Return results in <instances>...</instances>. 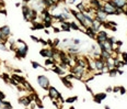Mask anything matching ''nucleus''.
<instances>
[{"instance_id": "6ab92c4d", "label": "nucleus", "mask_w": 127, "mask_h": 109, "mask_svg": "<svg viewBox=\"0 0 127 109\" xmlns=\"http://www.w3.org/2000/svg\"><path fill=\"white\" fill-rule=\"evenodd\" d=\"M117 74H118V70L116 67L112 68V70H110V72H108V75H110L111 77H115Z\"/></svg>"}, {"instance_id": "dca6fc26", "label": "nucleus", "mask_w": 127, "mask_h": 109, "mask_svg": "<svg viewBox=\"0 0 127 109\" xmlns=\"http://www.w3.org/2000/svg\"><path fill=\"white\" fill-rule=\"evenodd\" d=\"M77 9H78V11L85 13V12L87 11V4H85V2H79V3L77 4Z\"/></svg>"}, {"instance_id": "2eb2a0df", "label": "nucleus", "mask_w": 127, "mask_h": 109, "mask_svg": "<svg viewBox=\"0 0 127 109\" xmlns=\"http://www.w3.org/2000/svg\"><path fill=\"white\" fill-rule=\"evenodd\" d=\"M11 78H13V79L18 80V82H19V83H21V84H23L24 82H26V80H25V78H24V77H22V76H20L19 74H16V73H13V74H12Z\"/></svg>"}, {"instance_id": "3c124183", "label": "nucleus", "mask_w": 127, "mask_h": 109, "mask_svg": "<svg viewBox=\"0 0 127 109\" xmlns=\"http://www.w3.org/2000/svg\"><path fill=\"white\" fill-rule=\"evenodd\" d=\"M126 1H127V0H126Z\"/></svg>"}, {"instance_id": "de8ad7c7", "label": "nucleus", "mask_w": 127, "mask_h": 109, "mask_svg": "<svg viewBox=\"0 0 127 109\" xmlns=\"http://www.w3.org/2000/svg\"><path fill=\"white\" fill-rule=\"evenodd\" d=\"M104 109H111V108H110V106H105V107H104Z\"/></svg>"}, {"instance_id": "423d86ee", "label": "nucleus", "mask_w": 127, "mask_h": 109, "mask_svg": "<svg viewBox=\"0 0 127 109\" xmlns=\"http://www.w3.org/2000/svg\"><path fill=\"white\" fill-rule=\"evenodd\" d=\"M108 39V34L106 31H103V30H100L98 31L96 33V41H100V42H104Z\"/></svg>"}, {"instance_id": "9d476101", "label": "nucleus", "mask_w": 127, "mask_h": 109, "mask_svg": "<svg viewBox=\"0 0 127 109\" xmlns=\"http://www.w3.org/2000/svg\"><path fill=\"white\" fill-rule=\"evenodd\" d=\"M52 71H53V72H54V73H56V74H57V75H59V76L65 75V71L62 70V68H60L59 66H58V65H57V63H55V64L52 66Z\"/></svg>"}, {"instance_id": "393cba45", "label": "nucleus", "mask_w": 127, "mask_h": 109, "mask_svg": "<svg viewBox=\"0 0 127 109\" xmlns=\"http://www.w3.org/2000/svg\"><path fill=\"white\" fill-rule=\"evenodd\" d=\"M119 55H121V56H122V59H123L122 61H124V62H125V63H127V53H126V52H122Z\"/></svg>"}, {"instance_id": "7c9ffc66", "label": "nucleus", "mask_w": 127, "mask_h": 109, "mask_svg": "<svg viewBox=\"0 0 127 109\" xmlns=\"http://www.w3.org/2000/svg\"><path fill=\"white\" fill-rule=\"evenodd\" d=\"M126 93V89H125V87H123V86H121V87H119V94H121V95H124V94Z\"/></svg>"}, {"instance_id": "4468645a", "label": "nucleus", "mask_w": 127, "mask_h": 109, "mask_svg": "<svg viewBox=\"0 0 127 109\" xmlns=\"http://www.w3.org/2000/svg\"><path fill=\"white\" fill-rule=\"evenodd\" d=\"M60 25H62V31H66V32L71 31V29H70V22L63 21V22H60Z\"/></svg>"}, {"instance_id": "c03bdc74", "label": "nucleus", "mask_w": 127, "mask_h": 109, "mask_svg": "<svg viewBox=\"0 0 127 109\" xmlns=\"http://www.w3.org/2000/svg\"><path fill=\"white\" fill-rule=\"evenodd\" d=\"M31 1H33V0H23L24 4H27V3H29V2H31Z\"/></svg>"}, {"instance_id": "f03ea898", "label": "nucleus", "mask_w": 127, "mask_h": 109, "mask_svg": "<svg viewBox=\"0 0 127 109\" xmlns=\"http://www.w3.org/2000/svg\"><path fill=\"white\" fill-rule=\"evenodd\" d=\"M103 9H104V12H105L107 16H110V14H112V16L118 14L117 8H116L113 0H106V1L103 3Z\"/></svg>"}, {"instance_id": "ddd939ff", "label": "nucleus", "mask_w": 127, "mask_h": 109, "mask_svg": "<svg viewBox=\"0 0 127 109\" xmlns=\"http://www.w3.org/2000/svg\"><path fill=\"white\" fill-rule=\"evenodd\" d=\"M60 79H62L64 86H66L67 88H72V82H70V79H68L66 76H60Z\"/></svg>"}, {"instance_id": "b1692460", "label": "nucleus", "mask_w": 127, "mask_h": 109, "mask_svg": "<svg viewBox=\"0 0 127 109\" xmlns=\"http://www.w3.org/2000/svg\"><path fill=\"white\" fill-rule=\"evenodd\" d=\"M40 55L43 57H45V59H47V49L45 47V49H42L40 51Z\"/></svg>"}, {"instance_id": "8fccbe9b", "label": "nucleus", "mask_w": 127, "mask_h": 109, "mask_svg": "<svg viewBox=\"0 0 127 109\" xmlns=\"http://www.w3.org/2000/svg\"><path fill=\"white\" fill-rule=\"evenodd\" d=\"M69 109H76V108L73 107V106H71V107H69Z\"/></svg>"}, {"instance_id": "58836bf2", "label": "nucleus", "mask_w": 127, "mask_h": 109, "mask_svg": "<svg viewBox=\"0 0 127 109\" xmlns=\"http://www.w3.org/2000/svg\"><path fill=\"white\" fill-rule=\"evenodd\" d=\"M62 31V29H59V28H54V32L55 33H58V32Z\"/></svg>"}, {"instance_id": "0eeeda50", "label": "nucleus", "mask_w": 127, "mask_h": 109, "mask_svg": "<svg viewBox=\"0 0 127 109\" xmlns=\"http://www.w3.org/2000/svg\"><path fill=\"white\" fill-rule=\"evenodd\" d=\"M85 33L88 35L90 39H95L96 40V33H98V31H95L94 29H93L92 27H89L87 29L85 30Z\"/></svg>"}, {"instance_id": "f8f14e48", "label": "nucleus", "mask_w": 127, "mask_h": 109, "mask_svg": "<svg viewBox=\"0 0 127 109\" xmlns=\"http://www.w3.org/2000/svg\"><path fill=\"white\" fill-rule=\"evenodd\" d=\"M113 1H114V3H115V6L117 9H124L127 4L126 0H113Z\"/></svg>"}, {"instance_id": "a211bd4d", "label": "nucleus", "mask_w": 127, "mask_h": 109, "mask_svg": "<svg viewBox=\"0 0 127 109\" xmlns=\"http://www.w3.org/2000/svg\"><path fill=\"white\" fill-rule=\"evenodd\" d=\"M105 98H106V93H99L96 95H94V99H99L101 101L103 99H105Z\"/></svg>"}, {"instance_id": "cd10ccee", "label": "nucleus", "mask_w": 127, "mask_h": 109, "mask_svg": "<svg viewBox=\"0 0 127 109\" xmlns=\"http://www.w3.org/2000/svg\"><path fill=\"white\" fill-rule=\"evenodd\" d=\"M59 43H60V41H59V39H54V41H53V45H54V47H56V46H59Z\"/></svg>"}, {"instance_id": "4c0bfd02", "label": "nucleus", "mask_w": 127, "mask_h": 109, "mask_svg": "<svg viewBox=\"0 0 127 109\" xmlns=\"http://www.w3.org/2000/svg\"><path fill=\"white\" fill-rule=\"evenodd\" d=\"M105 92H106V93H112V92H113V87H107Z\"/></svg>"}, {"instance_id": "c85d7f7f", "label": "nucleus", "mask_w": 127, "mask_h": 109, "mask_svg": "<svg viewBox=\"0 0 127 109\" xmlns=\"http://www.w3.org/2000/svg\"><path fill=\"white\" fill-rule=\"evenodd\" d=\"M31 64H32L33 68H40V67H41V65H40L37 62H35V61H32V62H31Z\"/></svg>"}, {"instance_id": "a878e982", "label": "nucleus", "mask_w": 127, "mask_h": 109, "mask_svg": "<svg viewBox=\"0 0 127 109\" xmlns=\"http://www.w3.org/2000/svg\"><path fill=\"white\" fill-rule=\"evenodd\" d=\"M101 72H102L103 74H106V73L108 74V72H110V68H108L107 65H104V67L102 68V71H101Z\"/></svg>"}, {"instance_id": "9b49d317", "label": "nucleus", "mask_w": 127, "mask_h": 109, "mask_svg": "<svg viewBox=\"0 0 127 109\" xmlns=\"http://www.w3.org/2000/svg\"><path fill=\"white\" fill-rule=\"evenodd\" d=\"M91 27H92L95 31H100L99 29H101V28H102V22L99 21V19L94 18V19H93V21H92V23H91Z\"/></svg>"}, {"instance_id": "7ed1b4c3", "label": "nucleus", "mask_w": 127, "mask_h": 109, "mask_svg": "<svg viewBox=\"0 0 127 109\" xmlns=\"http://www.w3.org/2000/svg\"><path fill=\"white\" fill-rule=\"evenodd\" d=\"M37 84L45 90H48V88H49V86H50L49 85V79H48V77H46L45 75H39L37 76Z\"/></svg>"}, {"instance_id": "f3484780", "label": "nucleus", "mask_w": 127, "mask_h": 109, "mask_svg": "<svg viewBox=\"0 0 127 109\" xmlns=\"http://www.w3.org/2000/svg\"><path fill=\"white\" fill-rule=\"evenodd\" d=\"M30 9H31V8H30L29 4H23V6H22V13H23V18H24V19L26 18L27 14H29Z\"/></svg>"}, {"instance_id": "72a5a7b5", "label": "nucleus", "mask_w": 127, "mask_h": 109, "mask_svg": "<svg viewBox=\"0 0 127 109\" xmlns=\"http://www.w3.org/2000/svg\"><path fill=\"white\" fill-rule=\"evenodd\" d=\"M0 99H1V100H4V99H6V95H4V94L2 93L1 90H0Z\"/></svg>"}, {"instance_id": "f257e3e1", "label": "nucleus", "mask_w": 127, "mask_h": 109, "mask_svg": "<svg viewBox=\"0 0 127 109\" xmlns=\"http://www.w3.org/2000/svg\"><path fill=\"white\" fill-rule=\"evenodd\" d=\"M17 51H16V57L19 60L24 59L27 54V51H29V46L26 45L23 40H18L17 41Z\"/></svg>"}, {"instance_id": "6e6552de", "label": "nucleus", "mask_w": 127, "mask_h": 109, "mask_svg": "<svg viewBox=\"0 0 127 109\" xmlns=\"http://www.w3.org/2000/svg\"><path fill=\"white\" fill-rule=\"evenodd\" d=\"M18 103L21 104V105H23V106H25V107H27V106L31 105V103H33V101L30 99L29 96H22V97H20V98H19Z\"/></svg>"}, {"instance_id": "5701e85b", "label": "nucleus", "mask_w": 127, "mask_h": 109, "mask_svg": "<svg viewBox=\"0 0 127 109\" xmlns=\"http://www.w3.org/2000/svg\"><path fill=\"white\" fill-rule=\"evenodd\" d=\"M1 78H3V80H4L6 83H10V80H11V77H10V76L7 74V73H3Z\"/></svg>"}, {"instance_id": "c756f323", "label": "nucleus", "mask_w": 127, "mask_h": 109, "mask_svg": "<svg viewBox=\"0 0 127 109\" xmlns=\"http://www.w3.org/2000/svg\"><path fill=\"white\" fill-rule=\"evenodd\" d=\"M31 39L33 40L34 42H37V43H40V37H37V36H35V35H31Z\"/></svg>"}, {"instance_id": "f704fd0d", "label": "nucleus", "mask_w": 127, "mask_h": 109, "mask_svg": "<svg viewBox=\"0 0 127 109\" xmlns=\"http://www.w3.org/2000/svg\"><path fill=\"white\" fill-rule=\"evenodd\" d=\"M40 42L42 43L44 46H47V41H45V40H43V39H40Z\"/></svg>"}, {"instance_id": "c9c22d12", "label": "nucleus", "mask_w": 127, "mask_h": 109, "mask_svg": "<svg viewBox=\"0 0 127 109\" xmlns=\"http://www.w3.org/2000/svg\"><path fill=\"white\" fill-rule=\"evenodd\" d=\"M0 13L3 14V16H7V10L6 9H0Z\"/></svg>"}, {"instance_id": "a19ab883", "label": "nucleus", "mask_w": 127, "mask_h": 109, "mask_svg": "<svg viewBox=\"0 0 127 109\" xmlns=\"http://www.w3.org/2000/svg\"><path fill=\"white\" fill-rule=\"evenodd\" d=\"M13 72L16 73V74H21V73H22V71H21V70H14Z\"/></svg>"}, {"instance_id": "412c9836", "label": "nucleus", "mask_w": 127, "mask_h": 109, "mask_svg": "<svg viewBox=\"0 0 127 109\" xmlns=\"http://www.w3.org/2000/svg\"><path fill=\"white\" fill-rule=\"evenodd\" d=\"M70 29H72V30H77V31H80V27H79V25H78L77 23H76L75 21L70 22Z\"/></svg>"}, {"instance_id": "ea45409f", "label": "nucleus", "mask_w": 127, "mask_h": 109, "mask_svg": "<svg viewBox=\"0 0 127 109\" xmlns=\"http://www.w3.org/2000/svg\"><path fill=\"white\" fill-rule=\"evenodd\" d=\"M85 87H87V90H88V92H89V93L93 94V92H92V89H91V88H90V87H89V86H88L87 84H85Z\"/></svg>"}, {"instance_id": "473e14b6", "label": "nucleus", "mask_w": 127, "mask_h": 109, "mask_svg": "<svg viewBox=\"0 0 127 109\" xmlns=\"http://www.w3.org/2000/svg\"><path fill=\"white\" fill-rule=\"evenodd\" d=\"M72 43L75 45H79L80 44V40L79 39H75V40H72Z\"/></svg>"}, {"instance_id": "1a4fd4ad", "label": "nucleus", "mask_w": 127, "mask_h": 109, "mask_svg": "<svg viewBox=\"0 0 127 109\" xmlns=\"http://www.w3.org/2000/svg\"><path fill=\"white\" fill-rule=\"evenodd\" d=\"M94 65H95V71L101 72L102 68L104 67V65H106V61L104 62V61L101 59H96V60H94Z\"/></svg>"}, {"instance_id": "20e7f679", "label": "nucleus", "mask_w": 127, "mask_h": 109, "mask_svg": "<svg viewBox=\"0 0 127 109\" xmlns=\"http://www.w3.org/2000/svg\"><path fill=\"white\" fill-rule=\"evenodd\" d=\"M0 34H1V36L4 40L8 41L10 34H11V29H10L9 25H2V27H0Z\"/></svg>"}, {"instance_id": "a18cd8bd", "label": "nucleus", "mask_w": 127, "mask_h": 109, "mask_svg": "<svg viewBox=\"0 0 127 109\" xmlns=\"http://www.w3.org/2000/svg\"><path fill=\"white\" fill-rule=\"evenodd\" d=\"M76 1H77V0H69V3L73 4V3H76Z\"/></svg>"}, {"instance_id": "39448f33", "label": "nucleus", "mask_w": 127, "mask_h": 109, "mask_svg": "<svg viewBox=\"0 0 127 109\" xmlns=\"http://www.w3.org/2000/svg\"><path fill=\"white\" fill-rule=\"evenodd\" d=\"M59 95H60V93L57 90V88L49 86V88H48V96H49L50 99H57Z\"/></svg>"}, {"instance_id": "37998d69", "label": "nucleus", "mask_w": 127, "mask_h": 109, "mask_svg": "<svg viewBox=\"0 0 127 109\" xmlns=\"http://www.w3.org/2000/svg\"><path fill=\"white\" fill-rule=\"evenodd\" d=\"M91 50H92V51H95V50H96V45H95V44H92V45H91Z\"/></svg>"}, {"instance_id": "09e8293b", "label": "nucleus", "mask_w": 127, "mask_h": 109, "mask_svg": "<svg viewBox=\"0 0 127 109\" xmlns=\"http://www.w3.org/2000/svg\"><path fill=\"white\" fill-rule=\"evenodd\" d=\"M16 7H20V2H17V3H16Z\"/></svg>"}, {"instance_id": "79ce46f5", "label": "nucleus", "mask_w": 127, "mask_h": 109, "mask_svg": "<svg viewBox=\"0 0 127 109\" xmlns=\"http://www.w3.org/2000/svg\"><path fill=\"white\" fill-rule=\"evenodd\" d=\"M116 44H117L118 46H122V45H123V42H122V41H118V40H117V41H116Z\"/></svg>"}, {"instance_id": "4be33fe9", "label": "nucleus", "mask_w": 127, "mask_h": 109, "mask_svg": "<svg viewBox=\"0 0 127 109\" xmlns=\"http://www.w3.org/2000/svg\"><path fill=\"white\" fill-rule=\"evenodd\" d=\"M77 99H78L77 96H72V97L67 98L65 101H66V103H68V104H72V103H75V101H77Z\"/></svg>"}, {"instance_id": "e433bc0d", "label": "nucleus", "mask_w": 127, "mask_h": 109, "mask_svg": "<svg viewBox=\"0 0 127 109\" xmlns=\"http://www.w3.org/2000/svg\"><path fill=\"white\" fill-rule=\"evenodd\" d=\"M6 42H7V40H4L3 37L1 36V34H0V43H3V44H6Z\"/></svg>"}, {"instance_id": "49530a36", "label": "nucleus", "mask_w": 127, "mask_h": 109, "mask_svg": "<svg viewBox=\"0 0 127 109\" xmlns=\"http://www.w3.org/2000/svg\"><path fill=\"white\" fill-rule=\"evenodd\" d=\"M45 33H46V34H49V31H48V30H46V29H45Z\"/></svg>"}, {"instance_id": "bb28decb", "label": "nucleus", "mask_w": 127, "mask_h": 109, "mask_svg": "<svg viewBox=\"0 0 127 109\" xmlns=\"http://www.w3.org/2000/svg\"><path fill=\"white\" fill-rule=\"evenodd\" d=\"M0 50H1V51H4V52L9 51V49L6 46V44H3V43H0Z\"/></svg>"}, {"instance_id": "aec40b11", "label": "nucleus", "mask_w": 127, "mask_h": 109, "mask_svg": "<svg viewBox=\"0 0 127 109\" xmlns=\"http://www.w3.org/2000/svg\"><path fill=\"white\" fill-rule=\"evenodd\" d=\"M55 63L54 59H45V66H53Z\"/></svg>"}, {"instance_id": "2f4dec72", "label": "nucleus", "mask_w": 127, "mask_h": 109, "mask_svg": "<svg viewBox=\"0 0 127 109\" xmlns=\"http://www.w3.org/2000/svg\"><path fill=\"white\" fill-rule=\"evenodd\" d=\"M119 87H121V86H115V87H113V93H115V94L119 93Z\"/></svg>"}]
</instances>
